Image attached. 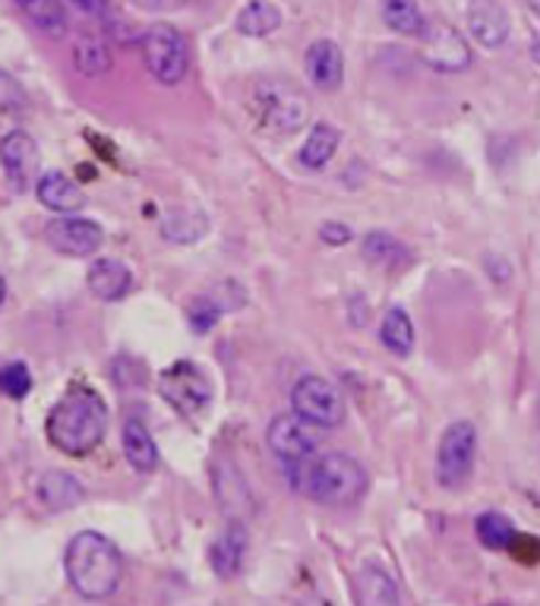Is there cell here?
Wrapping results in <instances>:
<instances>
[{"mask_svg":"<svg viewBox=\"0 0 540 606\" xmlns=\"http://www.w3.org/2000/svg\"><path fill=\"white\" fill-rule=\"evenodd\" d=\"M284 480L304 499L323 506H354L367 493V470L345 452L310 455L304 462H284Z\"/></svg>","mask_w":540,"mask_h":606,"instance_id":"obj_1","label":"cell"},{"mask_svg":"<svg viewBox=\"0 0 540 606\" xmlns=\"http://www.w3.org/2000/svg\"><path fill=\"white\" fill-rule=\"evenodd\" d=\"M108 426V408L89 386H73L47 414V440L64 455H89Z\"/></svg>","mask_w":540,"mask_h":606,"instance_id":"obj_2","label":"cell"},{"mask_svg":"<svg viewBox=\"0 0 540 606\" xmlns=\"http://www.w3.org/2000/svg\"><path fill=\"white\" fill-rule=\"evenodd\" d=\"M123 575L120 550L98 531H79L67 547V578L86 600H105L118 591Z\"/></svg>","mask_w":540,"mask_h":606,"instance_id":"obj_3","label":"cell"},{"mask_svg":"<svg viewBox=\"0 0 540 606\" xmlns=\"http://www.w3.org/2000/svg\"><path fill=\"white\" fill-rule=\"evenodd\" d=\"M250 108L269 133H298L306 123V95L288 79H259L250 93Z\"/></svg>","mask_w":540,"mask_h":606,"instance_id":"obj_4","label":"cell"},{"mask_svg":"<svg viewBox=\"0 0 540 606\" xmlns=\"http://www.w3.org/2000/svg\"><path fill=\"white\" fill-rule=\"evenodd\" d=\"M477 458V426L471 420L449 423L436 445V484L443 490H462L471 480Z\"/></svg>","mask_w":540,"mask_h":606,"instance_id":"obj_5","label":"cell"},{"mask_svg":"<svg viewBox=\"0 0 540 606\" xmlns=\"http://www.w3.org/2000/svg\"><path fill=\"white\" fill-rule=\"evenodd\" d=\"M142 57L149 73L162 83V86H177L190 71V47L184 35L174 25L159 23L149 25L142 35Z\"/></svg>","mask_w":540,"mask_h":606,"instance_id":"obj_6","label":"cell"},{"mask_svg":"<svg viewBox=\"0 0 540 606\" xmlns=\"http://www.w3.org/2000/svg\"><path fill=\"white\" fill-rule=\"evenodd\" d=\"M291 408L294 414L316 423L320 430H335L345 420V396L326 376H301L291 389Z\"/></svg>","mask_w":540,"mask_h":606,"instance_id":"obj_7","label":"cell"},{"mask_svg":"<svg viewBox=\"0 0 540 606\" xmlns=\"http://www.w3.org/2000/svg\"><path fill=\"white\" fill-rule=\"evenodd\" d=\"M266 443L272 448V455L279 462H304L310 455L320 452L323 445V430L316 423H310L301 414H279L269 423Z\"/></svg>","mask_w":540,"mask_h":606,"instance_id":"obj_8","label":"cell"},{"mask_svg":"<svg viewBox=\"0 0 540 606\" xmlns=\"http://www.w3.org/2000/svg\"><path fill=\"white\" fill-rule=\"evenodd\" d=\"M159 392L165 398L168 404H174L181 414H199L206 411L212 401V382L209 376L203 374L196 364H174L168 367L162 379H159Z\"/></svg>","mask_w":540,"mask_h":606,"instance_id":"obj_9","label":"cell"},{"mask_svg":"<svg viewBox=\"0 0 540 606\" xmlns=\"http://www.w3.org/2000/svg\"><path fill=\"white\" fill-rule=\"evenodd\" d=\"M421 57L430 71L440 73H462L471 64V51L458 29L449 23H426V32L421 35Z\"/></svg>","mask_w":540,"mask_h":606,"instance_id":"obj_10","label":"cell"},{"mask_svg":"<svg viewBox=\"0 0 540 606\" xmlns=\"http://www.w3.org/2000/svg\"><path fill=\"white\" fill-rule=\"evenodd\" d=\"M47 247L61 257H93L98 253L105 234L101 228L89 221V218H76V215H67V218H57L47 225Z\"/></svg>","mask_w":540,"mask_h":606,"instance_id":"obj_11","label":"cell"},{"mask_svg":"<svg viewBox=\"0 0 540 606\" xmlns=\"http://www.w3.org/2000/svg\"><path fill=\"white\" fill-rule=\"evenodd\" d=\"M0 164L7 171V177L13 181V187L25 190L39 171V145L25 130H10L0 140Z\"/></svg>","mask_w":540,"mask_h":606,"instance_id":"obj_12","label":"cell"},{"mask_svg":"<svg viewBox=\"0 0 540 606\" xmlns=\"http://www.w3.org/2000/svg\"><path fill=\"white\" fill-rule=\"evenodd\" d=\"M354 597H357V606H404L399 582L379 562H364L357 569Z\"/></svg>","mask_w":540,"mask_h":606,"instance_id":"obj_13","label":"cell"},{"mask_svg":"<svg viewBox=\"0 0 540 606\" xmlns=\"http://www.w3.org/2000/svg\"><path fill=\"white\" fill-rule=\"evenodd\" d=\"M304 67L316 89L335 93L342 86V79H345V54H342V47L335 45V42L320 39V42H313V45L306 47Z\"/></svg>","mask_w":540,"mask_h":606,"instance_id":"obj_14","label":"cell"},{"mask_svg":"<svg viewBox=\"0 0 540 606\" xmlns=\"http://www.w3.org/2000/svg\"><path fill=\"white\" fill-rule=\"evenodd\" d=\"M468 32L474 35L477 45H506V39H509V13L503 10L499 0H471Z\"/></svg>","mask_w":540,"mask_h":606,"instance_id":"obj_15","label":"cell"},{"mask_svg":"<svg viewBox=\"0 0 540 606\" xmlns=\"http://www.w3.org/2000/svg\"><path fill=\"white\" fill-rule=\"evenodd\" d=\"M244 556H247V528H244L240 521H231V524L218 534V540L212 543V572H215L218 578H235L237 572H240V565H244Z\"/></svg>","mask_w":540,"mask_h":606,"instance_id":"obj_16","label":"cell"},{"mask_svg":"<svg viewBox=\"0 0 540 606\" xmlns=\"http://www.w3.org/2000/svg\"><path fill=\"white\" fill-rule=\"evenodd\" d=\"M89 291L98 301H120L133 288V272L118 259H98L89 266Z\"/></svg>","mask_w":540,"mask_h":606,"instance_id":"obj_17","label":"cell"},{"mask_svg":"<svg viewBox=\"0 0 540 606\" xmlns=\"http://www.w3.org/2000/svg\"><path fill=\"white\" fill-rule=\"evenodd\" d=\"M39 199L51 212H64V215H73V212H79L86 206V193L61 171H51V174H45L39 181Z\"/></svg>","mask_w":540,"mask_h":606,"instance_id":"obj_18","label":"cell"},{"mask_svg":"<svg viewBox=\"0 0 540 606\" xmlns=\"http://www.w3.org/2000/svg\"><path fill=\"white\" fill-rule=\"evenodd\" d=\"M123 455L142 474L159 467V448H155V440H152V433L142 420L130 418L123 423Z\"/></svg>","mask_w":540,"mask_h":606,"instance_id":"obj_19","label":"cell"},{"mask_svg":"<svg viewBox=\"0 0 540 606\" xmlns=\"http://www.w3.org/2000/svg\"><path fill=\"white\" fill-rule=\"evenodd\" d=\"M39 496L45 502L51 512H67L73 506L83 502V487L73 474H64V470H47L45 477L39 480Z\"/></svg>","mask_w":540,"mask_h":606,"instance_id":"obj_20","label":"cell"},{"mask_svg":"<svg viewBox=\"0 0 540 606\" xmlns=\"http://www.w3.org/2000/svg\"><path fill=\"white\" fill-rule=\"evenodd\" d=\"M338 145H342V133L332 123L320 120V123H313L310 137L301 145V164H304L306 171H323L335 159Z\"/></svg>","mask_w":540,"mask_h":606,"instance_id":"obj_21","label":"cell"},{"mask_svg":"<svg viewBox=\"0 0 540 606\" xmlns=\"http://www.w3.org/2000/svg\"><path fill=\"white\" fill-rule=\"evenodd\" d=\"M235 25L237 32L247 35V39H266V35H272V32L282 25V13H279V7L269 3V0H250V3L237 13Z\"/></svg>","mask_w":540,"mask_h":606,"instance_id":"obj_22","label":"cell"},{"mask_svg":"<svg viewBox=\"0 0 540 606\" xmlns=\"http://www.w3.org/2000/svg\"><path fill=\"white\" fill-rule=\"evenodd\" d=\"M17 7L23 10L29 23L51 39H61L67 32V13L61 0H17Z\"/></svg>","mask_w":540,"mask_h":606,"instance_id":"obj_23","label":"cell"},{"mask_svg":"<svg viewBox=\"0 0 540 606\" xmlns=\"http://www.w3.org/2000/svg\"><path fill=\"white\" fill-rule=\"evenodd\" d=\"M382 20L399 35L421 39L426 32V17L418 7V0H382Z\"/></svg>","mask_w":540,"mask_h":606,"instance_id":"obj_24","label":"cell"},{"mask_svg":"<svg viewBox=\"0 0 540 606\" xmlns=\"http://www.w3.org/2000/svg\"><path fill=\"white\" fill-rule=\"evenodd\" d=\"M73 64H76V71L83 73V76H105V73L111 71V47L108 42L101 39V35H83L76 47H73Z\"/></svg>","mask_w":540,"mask_h":606,"instance_id":"obj_25","label":"cell"},{"mask_svg":"<svg viewBox=\"0 0 540 606\" xmlns=\"http://www.w3.org/2000/svg\"><path fill=\"white\" fill-rule=\"evenodd\" d=\"M364 257L370 259L374 266H379V269H399V266H404L411 259V253L392 234L370 231L364 237Z\"/></svg>","mask_w":540,"mask_h":606,"instance_id":"obj_26","label":"cell"},{"mask_svg":"<svg viewBox=\"0 0 540 606\" xmlns=\"http://www.w3.org/2000/svg\"><path fill=\"white\" fill-rule=\"evenodd\" d=\"M379 338H382V345L392 350L396 357H408V354L414 350V326H411L408 313L399 310V306H392V310L386 313V320H382Z\"/></svg>","mask_w":540,"mask_h":606,"instance_id":"obj_27","label":"cell"},{"mask_svg":"<svg viewBox=\"0 0 540 606\" xmlns=\"http://www.w3.org/2000/svg\"><path fill=\"white\" fill-rule=\"evenodd\" d=\"M474 528H477V540H480L487 550H496V553H499V550H509L518 540L512 521L499 512H484L477 518Z\"/></svg>","mask_w":540,"mask_h":606,"instance_id":"obj_28","label":"cell"},{"mask_svg":"<svg viewBox=\"0 0 540 606\" xmlns=\"http://www.w3.org/2000/svg\"><path fill=\"white\" fill-rule=\"evenodd\" d=\"M25 105V95L20 89V83L10 76V73L0 71V120H7V117H17L23 111Z\"/></svg>","mask_w":540,"mask_h":606,"instance_id":"obj_29","label":"cell"},{"mask_svg":"<svg viewBox=\"0 0 540 606\" xmlns=\"http://www.w3.org/2000/svg\"><path fill=\"white\" fill-rule=\"evenodd\" d=\"M29 389H32V376L25 370L23 364H7L3 370H0V392L10 398H23L29 396Z\"/></svg>","mask_w":540,"mask_h":606,"instance_id":"obj_30","label":"cell"},{"mask_svg":"<svg viewBox=\"0 0 540 606\" xmlns=\"http://www.w3.org/2000/svg\"><path fill=\"white\" fill-rule=\"evenodd\" d=\"M218 316H222V306L215 301H209V297H196V301L187 306V320L190 326H193V332H209L215 323H218Z\"/></svg>","mask_w":540,"mask_h":606,"instance_id":"obj_31","label":"cell"},{"mask_svg":"<svg viewBox=\"0 0 540 606\" xmlns=\"http://www.w3.org/2000/svg\"><path fill=\"white\" fill-rule=\"evenodd\" d=\"M320 237H323V244H330V247H345L348 240L354 237V231L348 225H338V221H326L323 228H320Z\"/></svg>","mask_w":540,"mask_h":606,"instance_id":"obj_32","label":"cell"},{"mask_svg":"<svg viewBox=\"0 0 540 606\" xmlns=\"http://www.w3.org/2000/svg\"><path fill=\"white\" fill-rule=\"evenodd\" d=\"M67 3L86 20H105L108 17V0H67Z\"/></svg>","mask_w":540,"mask_h":606,"instance_id":"obj_33","label":"cell"},{"mask_svg":"<svg viewBox=\"0 0 540 606\" xmlns=\"http://www.w3.org/2000/svg\"><path fill=\"white\" fill-rule=\"evenodd\" d=\"M133 7H140V10H152V13H162V10H177V7H184L187 0H130Z\"/></svg>","mask_w":540,"mask_h":606,"instance_id":"obj_34","label":"cell"},{"mask_svg":"<svg viewBox=\"0 0 540 606\" xmlns=\"http://www.w3.org/2000/svg\"><path fill=\"white\" fill-rule=\"evenodd\" d=\"M528 10H531V13L540 20V0H528Z\"/></svg>","mask_w":540,"mask_h":606,"instance_id":"obj_35","label":"cell"},{"mask_svg":"<svg viewBox=\"0 0 540 606\" xmlns=\"http://www.w3.org/2000/svg\"><path fill=\"white\" fill-rule=\"evenodd\" d=\"M3 297H7V281L0 275V306H3Z\"/></svg>","mask_w":540,"mask_h":606,"instance_id":"obj_36","label":"cell"},{"mask_svg":"<svg viewBox=\"0 0 540 606\" xmlns=\"http://www.w3.org/2000/svg\"><path fill=\"white\" fill-rule=\"evenodd\" d=\"M531 54H534V61H538V64H540V39H538V42H534V47H531Z\"/></svg>","mask_w":540,"mask_h":606,"instance_id":"obj_37","label":"cell"},{"mask_svg":"<svg viewBox=\"0 0 540 606\" xmlns=\"http://www.w3.org/2000/svg\"><path fill=\"white\" fill-rule=\"evenodd\" d=\"M538 420H540V398H538Z\"/></svg>","mask_w":540,"mask_h":606,"instance_id":"obj_38","label":"cell"}]
</instances>
